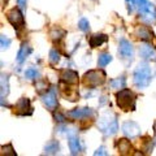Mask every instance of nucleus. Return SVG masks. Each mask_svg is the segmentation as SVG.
<instances>
[{"label":"nucleus","mask_w":156,"mask_h":156,"mask_svg":"<svg viewBox=\"0 0 156 156\" xmlns=\"http://www.w3.org/2000/svg\"><path fill=\"white\" fill-rule=\"evenodd\" d=\"M126 5H128V11L131 12L135 5V0H126Z\"/></svg>","instance_id":"31"},{"label":"nucleus","mask_w":156,"mask_h":156,"mask_svg":"<svg viewBox=\"0 0 156 156\" xmlns=\"http://www.w3.org/2000/svg\"><path fill=\"white\" fill-rule=\"evenodd\" d=\"M133 82L138 89H146L151 82V69L147 62H140L134 70Z\"/></svg>","instance_id":"3"},{"label":"nucleus","mask_w":156,"mask_h":156,"mask_svg":"<svg viewBox=\"0 0 156 156\" xmlns=\"http://www.w3.org/2000/svg\"><path fill=\"white\" fill-rule=\"evenodd\" d=\"M139 53L144 60H156V51L148 44H144V46L140 47Z\"/></svg>","instance_id":"16"},{"label":"nucleus","mask_w":156,"mask_h":156,"mask_svg":"<svg viewBox=\"0 0 156 156\" xmlns=\"http://www.w3.org/2000/svg\"><path fill=\"white\" fill-rule=\"evenodd\" d=\"M60 151V144H58L57 140H50L46 147H44V154L46 155H56Z\"/></svg>","instance_id":"19"},{"label":"nucleus","mask_w":156,"mask_h":156,"mask_svg":"<svg viewBox=\"0 0 156 156\" xmlns=\"http://www.w3.org/2000/svg\"><path fill=\"white\" fill-rule=\"evenodd\" d=\"M69 148L72 155H78L82 152V146H81V140L77 138L76 135L69 136Z\"/></svg>","instance_id":"18"},{"label":"nucleus","mask_w":156,"mask_h":156,"mask_svg":"<svg viewBox=\"0 0 156 156\" xmlns=\"http://www.w3.org/2000/svg\"><path fill=\"white\" fill-rule=\"evenodd\" d=\"M136 5H138V11L143 21H146L147 23H154L156 21V7L152 3L144 0Z\"/></svg>","instance_id":"5"},{"label":"nucleus","mask_w":156,"mask_h":156,"mask_svg":"<svg viewBox=\"0 0 156 156\" xmlns=\"http://www.w3.org/2000/svg\"><path fill=\"white\" fill-rule=\"evenodd\" d=\"M68 116L73 120H86L94 116V109L91 108H76L68 112Z\"/></svg>","instance_id":"11"},{"label":"nucleus","mask_w":156,"mask_h":156,"mask_svg":"<svg viewBox=\"0 0 156 156\" xmlns=\"http://www.w3.org/2000/svg\"><path fill=\"white\" fill-rule=\"evenodd\" d=\"M115 146H116V148H117V151H119L120 155H130V154H133V146H131L130 140L125 139V138L117 139Z\"/></svg>","instance_id":"14"},{"label":"nucleus","mask_w":156,"mask_h":156,"mask_svg":"<svg viewBox=\"0 0 156 156\" xmlns=\"http://www.w3.org/2000/svg\"><path fill=\"white\" fill-rule=\"evenodd\" d=\"M98 128L107 136L115 135L119 130V124H117V117L112 112H105L99 117L98 121Z\"/></svg>","instance_id":"1"},{"label":"nucleus","mask_w":156,"mask_h":156,"mask_svg":"<svg viewBox=\"0 0 156 156\" xmlns=\"http://www.w3.org/2000/svg\"><path fill=\"white\" fill-rule=\"evenodd\" d=\"M38 76H39V73L37 69H34V68H29V69L25 72V77L27 80H35Z\"/></svg>","instance_id":"25"},{"label":"nucleus","mask_w":156,"mask_h":156,"mask_svg":"<svg viewBox=\"0 0 156 156\" xmlns=\"http://www.w3.org/2000/svg\"><path fill=\"white\" fill-rule=\"evenodd\" d=\"M65 35H66V31L64 30V29H61V27H53L51 30V33H50V37L52 38L53 42L61 41Z\"/></svg>","instance_id":"21"},{"label":"nucleus","mask_w":156,"mask_h":156,"mask_svg":"<svg viewBox=\"0 0 156 156\" xmlns=\"http://www.w3.org/2000/svg\"><path fill=\"white\" fill-rule=\"evenodd\" d=\"M119 53L125 60H133L134 50H133L131 43L129 41H126V39H121L119 43Z\"/></svg>","instance_id":"10"},{"label":"nucleus","mask_w":156,"mask_h":156,"mask_svg":"<svg viewBox=\"0 0 156 156\" xmlns=\"http://www.w3.org/2000/svg\"><path fill=\"white\" fill-rule=\"evenodd\" d=\"M107 41H108V37H107L105 34H94V35L90 37L89 43H90L91 48H96V47L101 46L103 43H105Z\"/></svg>","instance_id":"15"},{"label":"nucleus","mask_w":156,"mask_h":156,"mask_svg":"<svg viewBox=\"0 0 156 156\" xmlns=\"http://www.w3.org/2000/svg\"><path fill=\"white\" fill-rule=\"evenodd\" d=\"M154 133H155V136H156V121L154 122Z\"/></svg>","instance_id":"34"},{"label":"nucleus","mask_w":156,"mask_h":156,"mask_svg":"<svg viewBox=\"0 0 156 156\" xmlns=\"http://www.w3.org/2000/svg\"><path fill=\"white\" fill-rule=\"evenodd\" d=\"M7 20L9 21V23L16 29V30L18 31L20 29H22L23 26H25V21H23V16L21 11H20L18 8H12L9 9V11L7 12Z\"/></svg>","instance_id":"6"},{"label":"nucleus","mask_w":156,"mask_h":156,"mask_svg":"<svg viewBox=\"0 0 156 156\" xmlns=\"http://www.w3.org/2000/svg\"><path fill=\"white\" fill-rule=\"evenodd\" d=\"M60 58H61V55L57 50H51L50 51V62L52 65H56L57 62L60 61Z\"/></svg>","instance_id":"24"},{"label":"nucleus","mask_w":156,"mask_h":156,"mask_svg":"<svg viewBox=\"0 0 156 156\" xmlns=\"http://www.w3.org/2000/svg\"><path fill=\"white\" fill-rule=\"evenodd\" d=\"M14 113L18 116H30L33 115L31 101L27 98H21L16 104H14Z\"/></svg>","instance_id":"7"},{"label":"nucleus","mask_w":156,"mask_h":156,"mask_svg":"<svg viewBox=\"0 0 156 156\" xmlns=\"http://www.w3.org/2000/svg\"><path fill=\"white\" fill-rule=\"evenodd\" d=\"M94 155H107V152H105V148L104 147H100V148H98L95 152H94Z\"/></svg>","instance_id":"33"},{"label":"nucleus","mask_w":156,"mask_h":156,"mask_svg":"<svg viewBox=\"0 0 156 156\" xmlns=\"http://www.w3.org/2000/svg\"><path fill=\"white\" fill-rule=\"evenodd\" d=\"M78 27H80V30H82V31H89L90 30V23L86 18H81L80 22H78Z\"/></svg>","instance_id":"27"},{"label":"nucleus","mask_w":156,"mask_h":156,"mask_svg":"<svg viewBox=\"0 0 156 156\" xmlns=\"http://www.w3.org/2000/svg\"><path fill=\"white\" fill-rule=\"evenodd\" d=\"M121 130H122L125 136L131 139L140 135V126L136 122H134V121H125L122 126H121Z\"/></svg>","instance_id":"8"},{"label":"nucleus","mask_w":156,"mask_h":156,"mask_svg":"<svg viewBox=\"0 0 156 156\" xmlns=\"http://www.w3.org/2000/svg\"><path fill=\"white\" fill-rule=\"evenodd\" d=\"M53 119H55L56 122H60V124H64L66 121V117L60 113V112H53Z\"/></svg>","instance_id":"29"},{"label":"nucleus","mask_w":156,"mask_h":156,"mask_svg":"<svg viewBox=\"0 0 156 156\" xmlns=\"http://www.w3.org/2000/svg\"><path fill=\"white\" fill-rule=\"evenodd\" d=\"M2 89H0V95H2V100L9 94V77L7 74H2V81H0Z\"/></svg>","instance_id":"20"},{"label":"nucleus","mask_w":156,"mask_h":156,"mask_svg":"<svg viewBox=\"0 0 156 156\" xmlns=\"http://www.w3.org/2000/svg\"><path fill=\"white\" fill-rule=\"evenodd\" d=\"M31 52V47L27 44V43H22L21 47H20L18 50V53H17V62L18 64H22L23 61H25V58L30 55Z\"/></svg>","instance_id":"17"},{"label":"nucleus","mask_w":156,"mask_h":156,"mask_svg":"<svg viewBox=\"0 0 156 156\" xmlns=\"http://www.w3.org/2000/svg\"><path fill=\"white\" fill-rule=\"evenodd\" d=\"M60 82L68 85H77L78 83V73L72 69H65L60 74Z\"/></svg>","instance_id":"13"},{"label":"nucleus","mask_w":156,"mask_h":156,"mask_svg":"<svg viewBox=\"0 0 156 156\" xmlns=\"http://www.w3.org/2000/svg\"><path fill=\"white\" fill-rule=\"evenodd\" d=\"M41 99H42V103L44 104V107H47L50 111H55L57 108V98H56L55 89H50L48 91H46L41 96Z\"/></svg>","instance_id":"9"},{"label":"nucleus","mask_w":156,"mask_h":156,"mask_svg":"<svg viewBox=\"0 0 156 156\" xmlns=\"http://www.w3.org/2000/svg\"><path fill=\"white\" fill-rule=\"evenodd\" d=\"M47 87H48V82L46 83V81H44V80H41V81H39L38 83H37V89H38L39 92H42L43 90L47 91Z\"/></svg>","instance_id":"30"},{"label":"nucleus","mask_w":156,"mask_h":156,"mask_svg":"<svg viewBox=\"0 0 156 156\" xmlns=\"http://www.w3.org/2000/svg\"><path fill=\"white\" fill-rule=\"evenodd\" d=\"M18 3V8L20 9H25L26 8V0H17Z\"/></svg>","instance_id":"32"},{"label":"nucleus","mask_w":156,"mask_h":156,"mask_svg":"<svg viewBox=\"0 0 156 156\" xmlns=\"http://www.w3.org/2000/svg\"><path fill=\"white\" fill-rule=\"evenodd\" d=\"M2 155L4 156H8V155H11V156H14L16 155V152L13 151V147H12V144H7V146H3L2 147Z\"/></svg>","instance_id":"26"},{"label":"nucleus","mask_w":156,"mask_h":156,"mask_svg":"<svg viewBox=\"0 0 156 156\" xmlns=\"http://www.w3.org/2000/svg\"><path fill=\"white\" fill-rule=\"evenodd\" d=\"M112 61V56L109 55V53L107 52H101L99 57H98V66L99 68H104L109 64V62Z\"/></svg>","instance_id":"22"},{"label":"nucleus","mask_w":156,"mask_h":156,"mask_svg":"<svg viewBox=\"0 0 156 156\" xmlns=\"http://www.w3.org/2000/svg\"><path fill=\"white\" fill-rule=\"evenodd\" d=\"M105 82V73L101 69L89 70L82 77V83L89 89H95V87L103 85Z\"/></svg>","instance_id":"4"},{"label":"nucleus","mask_w":156,"mask_h":156,"mask_svg":"<svg viewBox=\"0 0 156 156\" xmlns=\"http://www.w3.org/2000/svg\"><path fill=\"white\" fill-rule=\"evenodd\" d=\"M134 37L139 41L150 42L154 39V33L150 30L148 26H136V29L134 30Z\"/></svg>","instance_id":"12"},{"label":"nucleus","mask_w":156,"mask_h":156,"mask_svg":"<svg viewBox=\"0 0 156 156\" xmlns=\"http://www.w3.org/2000/svg\"><path fill=\"white\" fill-rule=\"evenodd\" d=\"M135 100L136 95L130 89H121L119 92H116L117 105L125 112L135 111Z\"/></svg>","instance_id":"2"},{"label":"nucleus","mask_w":156,"mask_h":156,"mask_svg":"<svg viewBox=\"0 0 156 156\" xmlns=\"http://www.w3.org/2000/svg\"><path fill=\"white\" fill-rule=\"evenodd\" d=\"M125 83H126L125 77H119V78H116V80H112L109 82V85H111L112 89H124Z\"/></svg>","instance_id":"23"},{"label":"nucleus","mask_w":156,"mask_h":156,"mask_svg":"<svg viewBox=\"0 0 156 156\" xmlns=\"http://www.w3.org/2000/svg\"><path fill=\"white\" fill-rule=\"evenodd\" d=\"M11 43H12V41H11V39H9L8 37L2 35V38H0V44H2V50H7V48H9Z\"/></svg>","instance_id":"28"}]
</instances>
